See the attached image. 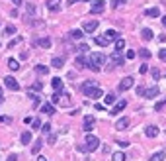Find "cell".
<instances>
[{"label":"cell","mask_w":166,"mask_h":161,"mask_svg":"<svg viewBox=\"0 0 166 161\" xmlns=\"http://www.w3.org/2000/svg\"><path fill=\"white\" fill-rule=\"evenodd\" d=\"M98 147H100V139L96 136H92V134H88V136H86V143H84V146H78L76 149L80 153H90V151H96Z\"/></svg>","instance_id":"obj_1"},{"label":"cell","mask_w":166,"mask_h":161,"mask_svg":"<svg viewBox=\"0 0 166 161\" xmlns=\"http://www.w3.org/2000/svg\"><path fill=\"white\" fill-rule=\"evenodd\" d=\"M104 63H106V57H104V53H100V51H94L92 53V55H90V59H88V69H90V71H96V73H98L100 71V67L102 65H104Z\"/></svg>","instance_id":"obj_2"},{"label":"cell","mask_w":166,"mask_h":161,"mask_svg":"<svg viewBox=\"0 0 166 161\" xmlns=\"http://www.w3.org/2000/svg\"><path fill=\"white\" fill-rule=\"evenodd\" d=\"M125 65V59L121 57V53H114V55L110 57V67H108V71H111V69H115V67H123Z\"/></svg>","instance_id":"obj_3"},{"label":"cell","mask_w":166,"mask_h":161,"mask_svg":"<svg viewBox=\"0 0 166 161\" xmlns=\"http://www.w3.org/2000/svg\"><path fill=\"white\" fill-rule=\"evenodd\" d=\"M106 10V2L104 0H96V2H92V6H90V12L92 14H102Z\"/></svg>","instance_id":"obj_4"},{"label":"cell","mask_w":166,"mask_h":161,"mask_svg":"<svg viewBox=\"0 0 166 161\" xmlns=\"http://www.w3.org/2000/svg\"><path fill=\"white\" fill-rule=\"evenodd\" d=\"M94 122H96V116H92V114H86L84 116V132H92L94 130Z\"/></svg>","instance_id":"obj_5"},{"label":"cell","mask_w":166,"mask_h":161,"mask_svg":"<svg viewBox=\"0 0 166 161\" xmlns=\"http://www.w3.org/2000/svg\"><path fill=\"white\" fill-rule=\"evenodd\" d=\"M31 43H33V45H39V47H43V49H49L53 41H51V37H39V39H33Z\"/></svg>","instance_id":"obj_6"},{"label":"cell","mask_w":166,"mask_h":161,"mask_svg":"<svg viewBox=\"0 0 166 161\" xmlns=\"http://www.w3.org/2000/svg\"><path fill=\"white\" fill-rule=\"evenodd\" d=\"M61 2L63 0H47L45 6H47L49 12H59V10H61Z\"/></svg>","instance_id":"obj_7"},{"label":"cell","mask_w":166,"mask_h":161,"mask_svg":"<svg viewBox=\"0 0 166 161\" xmlns=\"http://www.w3.org/2000/svg\"><path fill=\"white\" fill-rule=\"evenodd\" d=\"M4 85H6V87L10 89V90H20V85H18V80H16L14 77H4Z\"/></svg>","instance_id":"obj_8"},{"label":"cell","mask_w":166,"mask_h":161,"mask_svg":"<svg viewBox=\"0 0 166 161\" xmlns=\"http://www.w3.org/2000/svg\"><path fill=\"white\" fill-rule=\"evenodd\" d=\"M133 83H135L133 77H125V79H121V83H119V87H117V89H119L121 93H123V90H129L133 87Z\"/></svg>","instance_id":"obj_9"},{"label":"cell","mask_w":166,"mask_h":161,"mask_svg":"<svg viewBox=\"0 0 166 161\" xmlns=\"http://www.w3.org/2000/svg\"><path fill=\"white\" fill-rule=\"evenodd\" d=\"M96 30H98V20H90V22L84 24V30L82 31H86V34H94Z\"/></svg>","instance_id":"obj_10"},{"label":"cell","mask_w":166,"mask_h":161,"mask_svg":"<svg viewBox=\"0 0 166 161\" xmlns=\"http://www.w3.org/2000/svg\"><path fill=\"white\" fill-rule=\"evenodd\" d=\"M156 94H158V85H154V87L143 90V96H145V98H154Z\"/></svg>","instance_id":"obj_11"},{"label":"cell","mask_w":166,"mask_h":161,"mask_svg":"<svg viewBox=\"0 0 166 161\" xmlns=\"http://www.w3.org/2000/svg\"><path fill=\"white\" fill-rule=\"evenodd\" d=\"M129 124H131V120H129L127 116H123V118H119V120H117L115 130H125V128H129Z\"/></svg>","instance_id":"obj_12"},{"label":"cell","mask_w":166,"mask_h":161,"mask_svg":"<svg viewBox=\"0 0 166 161\" xmlns=\"http://www.w3.org/2000/svg\"><path fill=\"white\" fill-rule=\"evenodd\" d=\"M51 67L53 69H63L65 67V57H53L51 59Z\"/></svg>","instance_id":"obj_13"},{"label":"cell","mask_w":166,"mask_h":161,"mask_svg":"<svg viewBox=\"0 0 166 161\" xmlns=\"http://www.w3.org/2000/svg\"><path fill=\"white\" fill-rule=\"evenodd\" d=\"M125 106H127V100H119V102H115L114 106H111V114H119Z\"/></svg>","instance_id":"obj_14"},{"label":"cell","mask_w":166,"mask_h":161,"mask_svg":"<svg viewBox=\"0 0 166 161\" xmlns=\"http://www.w3.org/2000/svg\"><path fill=\"white\" fill-rule=\"evenodd\" d=\"M94 87H96V83H94V80H86V83H82V85H80V93L88 94V90H92Z\"/></svg>","instance_id":"obj_15"},{"label":"cell","mask_w":166,"mask_h":161,"mask_svg":"<svg viewBox=\"0 0 166 161\" xmlns=\"http://www.w3.org/2000/svg\"><path fill=\"white\" fill-rule=\"evenodd\" d=\"M145 134H147V138H156L158 136V128L156 126H147Z\"/></svg>","instance_id":"obj_16"},{"label":"cell","mask_w":166,"mask_h":161,"mask_svg":"<svg viewBox=\"0 0 166 161\" xmlns=\"http://www.w3.org/2000/svg\"><path fill=\"white\" fill-rule=\"evenodd\" d=\"M102 94H104V93H102L100 87H94L92 90H88V96H90V98H102Z\"/></svg>","instance_id":"obj_17"},{"label":"cell","mask_w":166,"mask_h":161,"mask_svg":"<svg viewBox=\"0 0 166 161\" xmlns=\"http://www.w3.org/2000/svg\"><path fill=\"white\" fill-rule=\"evenodd\" d=\"M106 39H108V41H114V39H119V34H117V31L115 30H108V31H106Z\"/></svg>","instance_id":"obj_18"},{"label":"cell","mask_w":166,"mask_h":161,"mask_svg":"<svg viewBox=\"0 0 166 161\" xmlns=\"http://www.w3.org/2000/svg\"><path fill=\"white\" fill-rule=\"evenodd\" d=\"M41 112H43V114H55V106H53V104H49V102H47V104H43V106H41Z\"/></svg>","instance_id":"obj_19"},{"label":"cell","mask_w":166,"mask_h":161,"mask_svg":"<svg viewBox=\"0 0 166 161\" xmlns=\"http://www.w3.org/2000/svg\"><path fill=\"white\" fill-rule=\"evenodd\" d=\"M68 37H71V39H82V37H84V31H82V30H72L71 34H68Z\"/></svg>","instance_id":"obj_20"},{"label":"cell","mask_w":166,"mask_h":161,"mask_svg":"<svg viewBox=\"0 0 166 161\" xmlns=\"http://www.w3.org/2000/svg\"><path fill=\"white\" fill-rule=\"evenodd\" d=\"M145 16H151V18H158V16H160V8H149V10H145Z\"/></svg>","instance_id":"obj_21"},{"label":"cell","mask_w":166,"mask_h":161,"mask_svg":"<svg viewBox=\"0 0 166 161\" xmlns=\"http://www.w3.org/2000/svg\"><path fill=\"white\" fill-rule=\"evenodd\" d=\"M41 147H43V139H37V142L33 143V146H31V153H33V155H37Z\"/></svg>","instance_id":"obj_22"},{"label":"cell","mask_w":166,"mask_h":161,"mask_svg":"<svg viewBox=\"0 0 166 161\" xmlns=\"http://www.w3.org/2000/svg\"><path fill=\"white\" fill-rule=\"evenodd\" d=\"M104 104H108V106H114V104H115V94H114V93L106 94V98H104Z\"/></svg>","instance_id":"obj_23"},{"label":"cell","mask_w":166,"mask_h":161,"mask_svg":"<svg viewBox=\"0 0 166 161\" xmlns=\"http://www.w3.org/2000/svg\"><path fill=\"white\" fill-rule=\"evenodd\" d=\"M94 43H96V45H100V47H106V45L110 43V41L106 39V37H100V35L96 37V35H94Z\"/></svg>","instance_id":"obj_24"},{"label":"cell","mask_w":166,"mask_h":161,"mask_svg":"<svg viewBox=\"0 0 166 161\" xmlns=\"http://www.w3.org/2000/svg\"><path fill=\"white\" fill-rule=\"evenodd\" d=\"M123 49H125V39H121V37H119V39H115V51L121 53Z\"/></svg>","instance_id":"obj_25"},{"label":"cell","mask_w":166,"mask_h":161,"mask_svg":"<svg viewBox=\"0 0 166 161\" xmlns=\"http://www.w3.org/2000/svg\"><path fill=\"white\" fill-rule=\"evenodd\" d=\"M141 37H143V39H147V41H149V39H152V37H154V35H152V30L145 28V30L141 31Z\"/></svg>","instance_id":"obj_26"},{"label":"cell","mask_w":166,"mask_h":161,"mask_svg":"<svg viewBox=\"0 0 166 161\" xmlns=\"http://www.w3.org/2000/svg\"><path fill=\"white\" fill-rule=\"evenodd\" d=\"M20 142H22L24 146H28V143L31 142V132H24V134H22V138H20Z\"/></svg>","instance_id":"obj_27"},{"label":"cell","mask_w":166,"mask_h":161,"mask_svg":"<svg viewBox=\"0 0 166 161\" xmlns=\"http://www.w3.org/2000/svg\"><path fill=\"white\" fill-rule=\"evenodd\" d=\"M8 69H10V71H18V69H20V63L16 61V59H8Z\"/></svg>","instance_id":"obj_28"},{"label":"cell","mask_w":166,"mask_h":161,"mask_svg":"<svg viewBox=\"0 0 166 161\" xmlns=\"http://www.w3.org/2000/svg\"><path fill=\"white\" fill-rule=\"evenodd\" d=\"M74 63H76V67H78V69H82V67H86V65H88V61H86V59H84L82 55H78Z\"/></svg>","instance_id":"obj_29"},{"label":"cell","mask_w":166,"mask_h":161,"mask_svg":"<svg viewBox=\"0 0 166 161\" xmlns=\"http://www.w3.org/2000/svg\"><path fill=\"white\" fill-rule=\"evenodd\" d=\"M51 87L59 90V89H61V87H63V80H61V79H59V77H53V79H51Z\"/></svg>","instance_id":"obj_30"},{"label":"cell","mask_w":166,"mask_h":161,"mask_svg":"<svg viewBox=\"0 0 166 161\" xmlns=\"http://www.w3.org/2000/svg\"><path fill=\"white\" fill-rule=\"evenodd\" d=\"M164 157H166V153L164 151H158V153H154L149 161H164Z\"/></svg>","instance_id":"obj_31"},{"label":"cell","mask_w":166,"mask_h":161,"mask_svg":"<svg viewBox=\"0 0 166 161\" xmlns=\"http://www.w3.org/2000/svg\"><path fill=\"white\" fill-rule=\"evenodd\" d=\"M111 159H114V161H125V153H123V151H117V153L111 155Z\"/></svg>","instance_id":"obj_32"},{"label":"cell","mask_w":166,"mask_h":161,"mask_svg":"<svg viewBox=\"0 0 166 161\" xmlns=\"http://www.w3.org/2000/svg\"><path fill=\"white\" fill-rule=\"evenodd\" d=\"M35 71L39 73V75H47V73H49V67H45V65H37V67H35Z\"/></svg>","instance_id":"obj_33"},{"label":"cell","mask_w":166,"mask_h":161,"mask_svg":"<svg viewBox=\"0 0 166 161\" xmlns=\"http://www.w3.org/2000/svg\"><path fill=\"white\" fill-rule=\"evenodd\" d=\"M162 108H166V98H164V100H160V102H156V104H154V110H156V112H160Z\"/></svg>","instance_id":"obj_34"},{"label":"cell","mask_w":166,"mask_h":161,"mask_svg":"<svg viewBox=\"0 0 166 161\" xmlns=\"http://www.w3.org/2000/svg\"><path fill=\"white\" fill-rule=\"evenodd\" d=\"M57 102H61V94H59V93H55V94H53V96H51V104H53V106H55Z\"/></svg>","instance_id":"obj_35"},{"label":"cell","mask_w":166,"mask_h":161,"mask_svg":"<svg viewBox=\"0 0 166 161\" xmlns=\"http://www.w3.org/2000/svg\"><path fill=\"white\" fill-rule=\"evenodd\" d=\"M139 73H141V75L149 73V65H147V63H141V65H139Z\"/></svg>","instance_id":"obj_36"},{"label":"cell","mask_w":166,"mask_h":161,"mask_svg":"<svg viewBox=\"0 0 166 161\" xmlns=\"http://www.w3.org/2000/svg\"><path fill=\"white\" fill-rule=\"evenodd\" d=\"M139 55H141L143 59H149V57H151V51H149V49H141V51H139Z\"/></svg>","instance_id":"obj_37"},{"label":"cell","mask_w":166,"mask_h":161,"mask_svg":"<svg viewBox=\"0 0 166 161\" xmlns=\"http://www.w3.org/2000/svg\"><path fill=\"white\" fill-rule=\"evenodd\" d=\"M20 41H22V37H20V35H18V37H14V39H12V41H10V43H8V47H14V45H18Z\"/></svg>","instance_id":"obj_38"},{"label":"cell","mask_w":166,"mask_h":161,"mask_svg":"<svg viewBox=\"0 0 166 161\" xmlns=\"http://www.w3.org/2000/svg\"><path fill=\"white\" fill-rule=\"evenodd\" d=\"M121 4H125V0H111V8H117Z\"/></svg>","instance_id":"obj_39"},{"label":"cell","mask_w":166,"mask_h":161,"mask_svg":"<svg viewBox=\"0 0 166 161\" xmlns=\"http://www.w3.org/2000/svg\"><path fill=\"white\" fill-rule=\"evenodd\" d=\"M158 59H162V61H166V47H162V49L158 51Z\"/></svg>","instance_id":"obj_40"},{"label":"cell","mask_w":166,"mask_h":161,"mask_svg":"<svg viewBox=\"0 0 166 161\" xmlns=\"http://www.w3.org/2000/svg\"><path fill=\"white\" fill-rule=\"evenodd\" d=\"M78 51H80V55H82L84 51H88V45H86V43H80V45H78Z\"/></svg>","instance_id":"obj_41"},{"label":"cell","mask_w":166,"mask_h":161,"mask_svg":"<svg viewBox=\"0 0 166 161\" xmlns=\"http://www.w3.org/2000/svg\"><path fill=\"white\" fill-rule=\"evenodd\" d=\"M41 90V89H43V85H41V83H33V85H31V90Z\"/></svg>","instance_id":"obj_42"},{"label":"cell","mask_w":166,"mask_h":161,"mask_svg":"<svg viewBox=\"0 0 166 161\" xmlns=\"http://www.w3.org/2000/svg\"><path fill=\"white\" fill-rule=\"evenodd\" d=\"M6 34L10 35V34H16V28L14 26H6Z\"/></svg>","instance_id":"obj_43"},{"label":"cell","mask_w":166,"mask_h":161,"mask_svg":"<svg viewBox=\"0 0 166 161\" xmlns=\"http://www.w3.org/2000/svg\"><path fill=\"white\" fill-rule=\"evenodd\" d=\"M152 77H154V80L160 79V71H158V69H152Z\"/></svg>","instance_id":"obj_44"},{"label":"cell","mask_w":166,"mask_h":161,"mask_svg":"<svg viewBox=\"0 0 166 161\" xmlns=\"http://www.w3.org/2000/svg\"><path fill=\"white\" fill-rule=\"evenodd\" d=\"M28 14H35V6H33V4H28Z\"/></svg>","instance_id":"obj_45"},{"label":"cell","mask_w":166,"mask_h":161,"mask_svg":"<svg viewBox=\"0 0 166 161\" xmlns=\"http://www.w3.org/2000/svg\"><path fill=\"white\" fill-rule=\"evenodd\" d=\"M51 132V124H45L43 126V134H49Z\"/></svg>","instance_id":"obj_46"},{"label":"cell","mask_w":166,"mask_h":161,"mask_svg":"<svg viewBox=\"0 0 166 161\" xmlns=\"http://www.w3.org/2000/svg\"><path fill=\"white\" fill-rule=\"evenodd\" d=\"M127 59H135V51H127Z\"/></svg>","instance_id":"obj_47"},{"label":"cell","mask_w":166,"mask_h":161,"mask_svg":"<svg viewBox=\"0 0 166 161\" xmlns=\"http://www.w3.org/2000/svg\"><path fill=\"white\" fill-rule=\"evenodd\" d=\"M8 161H18V155H16V153H12V155L8 157Z\"/></svg>","instance_id":"obj_48"},{"label":"cell","mask_w":166,"mask_h":161,"mask_svg":"<svg viewBox=\"0 0 166 161\" xmlns=\"http://www.w3.org/2000/svg\"><path fill=\"white\" fill-rule=\"evenodd\" d=\"M117 146H121V147H127V146H129V142H117Z\"/></svg>","instance_id":"obj_49"},{"label":"cell","mask_w":166,"mask_h":161,"mask_svg":"<svg viewBox=\"0 0 166 161\" xmlns=\"http://www.w3.org/2000/svg\"><path fill=\"white\" fill-rule=\"evenodd\" d=\"M41 126V122L39 120H37V118H35V120H33V128H39Z\"/></svg>","instance_id":"obj_50"},{"label":"cell","mask_w":166,"mask_h":161,"mask_svg":"<svg viewBox=\"0 0 166 161\" xmlns=\"http://www.w3.org/2000/svg\"><path fill=\"white\" fill-rule=\"evenodd\" d=\"M0 122H10V118H4V116H0Z\"/></svg>","instance_id":"obj_51"},{"label":"cell","mask_w":166,"mask_h":161,"mask_svg":"<svg viewBox=\"0 0 166 161\" xmlns=\"http://www.w3.org/2000/svg\"><path fill=\"white\" fill-rule=\"evenodd\" d=\"M37 161H47V157H43V155H39V157H37Z\"/></svg>","instance_id":"obj_52"},{"label":"cell","mask_w":166,"mask_h":161,"mask_svg":"<svg viewBox=\"0 0 166 161\" xmlns=\"http://www.w3.org/2000/svg\"><path fill=\"white\" fill-rule=\"evenodd\" d=\"M12 2H14V4H18V6H20V4H22V0H12Z\"/></svg>","instance_id":"obj_53"},{"label":"cell","mask_w":166,"mask_h":161,"mask_svg":"<svg viewBox=\"0 0 166 161\" xmlns=\"http://www.w3.org/2000/svg\"><path fill=\"white\" fill-rule=\"evenodd\" d=\"M2 98H4V96H2V87H0V102H2Z\"/></svg>","instance_id":"obj_54"},{"label":"cell","mask_w":166,"mask_h":161,"mask_svg":"<svg viewBox=\"0 0 166 161\" xmlns=\"http://www.w3.org/2000/svg\"><path fill=\"white\" fill-rule=\"evenodd\" d=\"M162 24H164V28H166V16H162Z\"/></svg>","instance_id":"obj_55"},{"label":"cell","mask_w":166,"mask_h":161,"mask_svg":"<svg viewBox=\"0 0 166 161\" xmlns=\"http://www.w3.org/2000/svg\"><path fill=\"white\" fill-rule=\"evenodd\" d=\"M67 2H68V4H72V2H76V0H67Z\"/></svg>","instance_id":"obj_56"},{"label":"cell","mask_w":166,"mask_h":161,"mask_svg":"<svg viewBox=\"0 0 166 161\" xmlns=\"http://www.w3.org/2000/svg\"><path fill=\"white\" fill-rule=\"evenodd\" d=\"M82 2H90V0H82Z\"/></svg>","instance_id":"obj_57"}]
</instances>
